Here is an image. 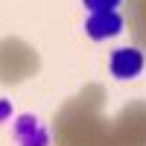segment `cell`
<instances>
[{
	"label": "cell",
	"instance_id": "cell-3",
	"mask_svg": "<svg viewBox=\"0 0 146 146\" xmlns=\"http://www.w3.org/2000/svg\"><path fill=\"white\" fill-rule=\"evenodd\" d=\"M85 32H88L94 41L114 38V35L123 32V18H120L117 12H91V15L85 18Z\"/></svg>",
	"mask_w": 146,
	"mask_h": 146
},
{
	"label": "cell",
	"instance_id": "cell-4",
	"mask_svg": "<svg viewBox=\"0 0 146 146\" xmlns=\"http://www.w3.org/2000/svg\"><path fill=\"white\" fill-rule=\"evenodd\" d=\"M91 12H114L120 6V0H82Z\"/></svg>",
	"mask_w": 146,
	"mask_h": 146
},
{
	"label": "cell",
	"instance_id": "cell-1",
	"mask_svg": "<svg viewBox=\"0 0 146 146\" xmlns=\"http://www.w3.org/2000/svg\"><path fill=\"white\" fill-rule=\"evenodd\" d=\"M143 67H146V56L140 47H120L108 58V70L114 79H135L143 73Z\"/></svg>",
	"mask_w": 146,
	"mask_h": 146
},
{
	"label": "cell",
	"instance_id": "cell-2",
	"mask_svg": "<svg viewBox=\"0 0 146 146\" xmlns=\"http://www.w3.org/2000/svg\"><path fill=\"white\" fill-rule=\"evenodd\" d=\"M12 137L18 146H50V131L35 114H21L12 123Z\"/></svg>",
	"mask_w": 146,
	"mask_h": 146
},
{
	"label": "cell",
	"instance_id": "cell-5",
	"mask_svg": "<svg viewBox=\"0 0 146 146\" xmlns=\"http://www.w3.org/2000/svg\"><path fill=\"white\" fill-rule=\"evenodd\" d=\"M9 117H12V102L9 100H0V123H6Z\"/></svg>",
	"mask_w": 146,
	"mask_h": 146
}]
</instances>
